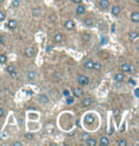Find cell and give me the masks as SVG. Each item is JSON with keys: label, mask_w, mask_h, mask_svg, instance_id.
I'll return each mask as SVG.
<instances>
[{"label": "cell", "mask_w": 139, "mask_h": 146, "mask_svg": "<svg viewBox=\"0 0 139 146\" xmlns=\"http://www.w3.org/2000/svg\"><path fill=\"white\" fill-rule=\"evenodd\" d=\"M78 83L82 86H86L89 84V78L85 75H80V76H78Z\"/></svg>", "instance_id": "1"}, {"label": "cell", "mask_w": 139, "mask_h": 146, "mask_svg": "<svg viewBox=\"0 0 139 146\" xmlns=\"http://www.w3.org/2000/svg\"><path fill=\"white\" fill-rule=\"evenodd\" d=\"M85 121H86V123H88V124L93 123V121H94V117H93V115H92V114L86 115V117H85Z\"/></svg>", "instance_id": "2"}, {"label": "cell", "mask_w": 139, "mask_h": 146, "mask_svg": "<svg viewBox=\"0 0 139 146\" xmlns=\"http://www.w3.org/2000/svg\"><path fill=\"white\" fill-rule=\"evenodd\" d=\"M65 28L69 30H72V29L74 28V23H73V21L72 20H68L67 22L65 23Z\"/></svg>", "instance_id": "3"}, {"label": "cell", "mask_w": 139, "mask_h": 146, "mask_svg": "<svg viewBox=\"0 0 139 146\" xmlns=\"http://www.w3.org/2000/svg\"><path fill=\"white\" fill-rule=\"evenodd\" d=\"M25 54L27 57H31V56L34 55V47H27L25 50Z\"/></svg>", "instance_id": "4"}, {"label": "cell", "mask_w": 139, "mask_h": 146, "mask_svg": "<svg viewBox=\"0 0 139 146\" xmlns=\"http://www.w3.org/2000/svg\"><path fill=\"white\" fill-rule=\"evenodd\" d=\"M73 94H74L75 97H77V98H80L82 95H83V90L79 87H76L73 89Z\"/></svg>", "instance_id": "5"}, {"label": "cell", "mask_w": 139, "mask_h": 146, "mask_svg": "<svg viewBox=\"0 0 139 146\" xmlns=\"http://www.w3.org/2000/svg\"><path fill=\"white\" fill-rule=\"evenodd\" d=\"M38 100L41 103H47V102H49V98H48V96H46L45 94L40 95L39 98H38Z\"/></svg>", "instance_id": "6"}, {"label": "cell", "mask_w": 139, "mask_h": 146, "mask_svg": "<svg viewBox=\"0 0 139 146\" xmlns=\"http://www.w3.org/2000/svg\"><path fill=\"white\" fill-rule=\"evenodd\" d=\"M8 27L10 29H11V30H14L17 27V22L15 20H10L8 22Z\"/></svg>", "instance_id": "7"}, {"label": "cell", "mask_w": 139, "mask_h": 146, "mask_svg": "<svg viewBox=\"0 0 139 146\" xmlns=\"http://www.w3.org/2000/svg\"><path fill=\"white\" fill-rule=\"evenodd\" d=\"M99 5L102 9H107L110 6V2H109V0H100Z\"/></svg>", "instance_id": "8"}, {"label": "cell", "mask_w": 139, "mask_h": 146, "mask_svg": "<svg viewBox=\"0 0 139 146\" xmlns=\"http://www.w3.org/2000/svg\"><path fill=\"white\" fill-rule=\"evenodd\" d=\"M31 14H33V16H34V17H39L40 14H41V9L36 8V9H34V10H33Z\"/></svg>", "instance_id": "9"}, {"label": "cell", "mask_w": 139, "mask_h": 146, "mask_svg": "<svg viewBox=\"0 0 139 146\" xmlns=\"http://www.w3.org/2000/svg\"><path fill=\"white\" fill-rule=\"evenodd\" d=\"M93 61H92V60H88L85 63V67H86L87 69H92L93 68Z\"/></svg>", "instance_id": "10"}, {"label": "cell", "mask_w": 139, "mask_h": 146, "mask_svg": "<svg viewBox=\"0 0 139 146\" xmlns=\"http://www.w3.org/2000/svg\"><path fill=\"white\" fill-rule=\"evenodd\" d=\"M35 78H36V72L34 71V70H31L28 73V79L31 81H34L35 80Z\"/></svg>", "instance_id": "11"}, {"label": "cell", "mask_w": 139, "mask_h": 146, "mask_svg": "<svg viewBox=\"0 0 139 146\" xmlns=\"http://www.w3.org/2000/svg\"><path fill=\"white\" fill-rule=\"evenodd\" d=\"M131 17V20H132L134 23L139 22V13L138 12H132Z\"/></svg>", "instance_id": "12"}, {"label": "cell", "mask_w": 139, "mask_h": 146, "mask_svg": "<svg viewBox=\"0 0 139 146\" xmlns=\"http://www.w3.org/2000/svg\"><path fill=\"white\" fill-rule=\"evenodd\" d=\"M137 37H138V33H137L136 31H132V32H131L130 34H129V39H130L131 41L135 40Z\"/></svg>", "instance_id": "13"}, {"label": "cell", "mask_w": 139, "mask_h": 146, "mask_svg": "<svg viewBox=\"0 0 139 146\" xmlns=\"http://www.w3.org/2000/svg\"><path fill=\"white\" fill-rule=\"evenodd\" d=\"M120 11H121V10H120V7L115 6V7H113L112 10H111V13L116 16V15H118V14L120 13Z\"/></svg>", "instance_id": "14"}, {"label": "cell", "mask_w": 139, "mask_h": 146, "mask_svg": "<svg viewBox=\"0 0 139 146\" xmlns=\"http://www.w3.org/2000/svg\"><path fill=\"white\" fill-rule=\"evenodd\" d=\"M114 79H115V81H116V82H119V83H121V82L124 80V75H123L122 73H118V74H116L115 76H114Z\"/></svg>", "instance_id": "15"}, {"label": "cell", "mask_w": 139, "mask_h": 146, "mask_svg": "<svg viewBox=\"0 0 139 146\" xmlns=\"http://www.w3.org/2000/svg\"><path fill=\"white\" fill-rule=\"evenodd\" d=\"M96 143H97V142H96V141H95L94 138H90L87 140V144L90 146H94V145H96Z\"/></svg>", "instance_id": "16"}, {"label": "cell", "mask_w": 139, "mask_h": 146, "mask_svg": "<svg viewBox=\"0 0 139 146\" xmlns=\"http://www.w3.org/2000/svg\"><path fill=\"white\" fill-rule=\"evenodd\" d=\"M82 103H83L84 106H89L92 103V101H91L90 98H84L83 101H82Z\"/></svg>", "instance_id": "17"}, {"label": "cell", "mask_w": 139, "mask_h": 146, "mask_svg": "<svg viewBox=\"0 0 139 146\" xmlns=\"http://www.w3.org/2000/svg\"><path fill=\"white\" fill-rule=\"evenodd\" d=\"M76 12H77V14H83L85 12V7L82 5L78 6L77 9H76Z\"/></svg>", "instance_id": "18"}, {"label": "cell", "mask_w": 139, "mask_h": 146, "mask_svg": "<svg viewBox=\"0 0 139 146\" xmlns=\"http://www.w3.org/2000/svg\"><path fill=\"white\" fill-rule=\"evenodd\" d=\"M54 42H56V43H60V42L63 40V37H62V35L60 34V33H57V34H55V36H54Z\"/></svg>", "instance_id": "19"}, {"label": "cell", "mask_w": 139, "mask_h": 146, "mask_svg": "<svg viewBox=\"0 0 139 146\" xmlns=\"http://www.w3.org/2000/svg\"><path fill=\"white\" fill-rule=\"evenodd\" d=\"M109 143H110V141H109L108 138H106V137L101 138V140H100V144H101V145H108Z\"/></svg>", "instance_id": "20"}, {"label": "cell", "mask_w": 139, "mask_h": 146, "mask_svg": "<svg viewBox=\"0 0 139 146\" xmlns=\"http://www.w3.org/2000/svg\"><path fill=\"white\" fill-rule=\"evenodd\" d=\"M7 61V56L5 54H0V64H5Z\"/></svg>", "instance_id": "21"}, {"label": "cell", "mask_w": 139, "mask_h": 146, "mask_svg": "<svg viewBox=\"0 0 139 146\" xmlns=\"http://www.w3.org/2000/svg\"><path fill=\"white\" fill-rule=\"evenodd\" d=\"M7 70H8L9 73H11V72H14L16 69H15V67H14V66H12V65H10V66L7 67Z\"/></svg>", "instance_id": "22"}, {"label": "cell", "mask_w": 139, "mask_h": 146, "mask_svg": "<svg viewBox=\"0 0 139 146\" xmlns=\"http://www.w3.org/2000/svg\"><path fill=\"white\" fill-rule=\"evenodd\" d=\"M121 67H122V69H123V70H124L125 72L130 71V66H129L128 64H123Z\"/></svg>", "instance_id": "23"}, {"label": "cell", "mask_w": 139, "mask_h": 146, "mask_svg": "<svg viewBox=\"0 0 139 146\" xmlns=\"http://www.w3.org/2000/svg\"><path fill=\"white\" fill-rule=\"evenodd\" d=\"M100 68H101L100 63H98V62H95V63H93V69H95V70H99Z\"/></svg>", "instance_id": "24"}, {"label": "cell", "mask_w": 139, "mask_h": 146, "mask_svg": "<svg viewBox=\"0 0 139 146\" xmlns=\"http://www.w3.org/2000/svg\"><path fill=\"white\" fill-rule=\"evenodd\" d=\"M66 101H67V105H72V103H73V102H74V100H73V98H72V97H70V96H68L67 97V100H66Z\"/></svg>", "instance_id": "25"}, {"label": "cell", "mask_w": 139, "mask_h": 146, "mask_svg": "<svg viewBox=\"0 0 139 146\" xmlns=\"http://www.w3.org/2000/svg\"><path fill=\"white\" fill-rule=\"evenodd\" d=\"M118 145L119 146H126L127 145V141H126V140L121 138V140L119 141V142H118Z\"/></svg>", "instance_id": "26"}, {"label": "cell", "mask_w": 139, "mask_h": 146, "mask_svg": "<svg viewBox=\"0 0 139 146\" xmlns=\"http://www.w3.org/2000/svg\"><path fill=\"white\" fill-rule=\"evenodd\" d=\"M85 25L86 26H92V20L91 18H87L85 20Z\"/></svg>", "instance_id": "27"}, {"label": "cell", "mask_w": 139, "mask_h": 146, "mask_svg": "<svg viewBox=\"0 0 139 146\" xmlns=\"http://www.w3.org/2000/svg\"><path fill=\"white\" fill-rule=\"evenodd\" d=\"M11 5L14 6V7H15V8L18 7L19 6V0H12L11 1Z\"/></svg>", "instance_id": "28"}, {"label": "cell", "mask_w": 139, "mask_h": 146, "mask_svg": "<svg viewBox=\"0 0 139 146\" xmlns=\"http://www.w3.org/2000/svg\"><path fill=\"white\" fill-rule=\"evenodd\" d=\"M90 35L89 34H83V40L84 41H90Z\"/></svg>", "instance_id": "29"}, {"label": "cell", "mask_w": 139, "mask_h": 146, "mask_svg": "<svg viewBox=\"0 0 139 146\" xmlns=\"http://www.w3.org/2000/svg\"><path fill=\"white\" fill-rule=\"evenodd\" d=\"M82 138H83L84 141H87V140H88V138H90L91 137H90V134L86 133V134H83V137H82Z\"/></svg>", "instance_id": "30"}, {"label": "cell", "mask_w": 139, "mask_h": 146, "mask_svg": "<svg viewBox=\"0 0 139 146\" xmlns=\"http://www.w3.org/2000/svg\"><path fill=\"white\" fill-rule=\"evenodd\" d=\"M4 19H5V13H3V12L0 11V22L4 21Z\"/></svg>", "instance_id": "31"}, {"label": "cell", "mask_w": 139, "mask_h": 146, "mask_svg": "<svg viewBox=\"0 0 139 146\" xmlns=\"http://www.w3.org/2000/svg\"><path fill=\"white\" fill-rule=\"evenodd\" d=\"M25 138H27V140H29V141H31V140H33V135H31V134H26Z\"/></svg>", "instance_id": "32"}, {"label": "cell", "mask_w": 139, "mask_h": 146, "mask_svg": "<svg viewBox=\"0 0 139 146\" xmlns=\"http://www.w3.org/2000/svg\"><path fill=\"white\" fill-rule=\"evenodd\" d=\"M63 95H64V96H66V97L70 96V91L67 90V89H65V90L63 91Z\"/></svg>", "instance_id": "33"}, {"label": "cell", "mask_w": 139, "mask_h": 146, "mask_svg": "<svg viewBox=\"0 0 139 146\" xmlns=\"http://www.w3.org/2000/svg\"><path fill=\"white\" fill-rule=\"evenodd\" d=\"M12 144H14V146H21V145H22V143H21L20 141H14Z\"/></svg>", "instance_id": "34"}, {"label": "cell", "mask_w": 139, "mask_h": 146, "mask_svg": "<svg viewBox=\"0 0 139 146\" xmlns=\"http://www.w3.org/2000/svg\"><path fill=\"white\" fill-rule=\"evenodd\" d=\"M138 92H139V89H138V88H136V89L134 90V95H135V97H136V98H138V97H139Z\"/></svg>", "instance_id": "35"}, {"label": "cell", "mask_w": 139, "mask_h": 146, "mask_svg": "<svg viewBox=\"0 0 139 146\" xmlns=\"http://www.w3.org/2000/svg\"><path fill=\"white\" fill-rule=\"evenodd\" d=\"M134 69H135V67H134V65H131V66H130V71H132V72H134V71H135V70H134Z\"/></svg>", "instance_id": "36"}, {"label": "cell", "mask_w": 139, "mask_h": 146, "mask_svg": "<svg viewBox=\"0 0 139 146\" xmlns=\"http://www.w3.org/2000/svg\"><path fill=\"white\" fill-rule=\"evenodd\" d=\"M119 110H118V109H114L113 110V114L114 115H115V116H117V115H119Z\"/></svg>", "instance_id": "37"}, {"label": "cell", "mask_w": 139, "mask_h": 146, "mask_svg": "<svg viewBox=\"0 0 139 146\" xmlns=\"http://www.w3.org/2000/svg\"><path fill=\"white\" fill-rule=\"evenodd\" d=\"M3 116H4V110H3L2 108H0V118Z\"/></svg>", "instance_id": "38"}, {"label": "cell", "mask_w": 139, "mask_h": 146, "mask_svg": "<svg viewBox=\"0 0 139 146\" xmlns=\"http://www.w3.org/2000/svg\"><path fill=\"white\" fill-rule=\"evenodd\" d=\"M129 82H130L131 84H132L134 86H135V85H136V83H135V82H134V81L132 80V79H130V80H129Z\"/></svg>", "instance_id": "39"}, {"label": "cell", "mask_w": 139, "mask_h": 146, "mask_svg": "<svg viewBox=\"0 0 139 146\" xmlns=\"http://www.w3.org/2000/svg\"><path fill=\"white\" fill-rule=\"evenodd\" d=\"M52 17V18H50V19L53 20V21H54V20H56V16H54V15H53V16H50Z\"/></svg>", "instance_id": "40"}, {"label": "cell", "mask_w": 139, "mask_h": 146, "mask_svg": "<svg viewBox=\"0 0 139 146\" xmlns=\"http://www.w3.org/2000/svg\"><path fill=\"white\" fill-rule=\"evenodd\" d=\"M0 43H4V37H0Z\"/></svg>", "instance_id": "41"}, {"label": "cell", "mask_w": 139, "mask_h": 146, "mask_svg": "<svg viewBox=\"0 0 139 146\" xmlns=\"http://www.w3.org/2000/svg\"><path fill=\"white\" fill-rule=\"evenodd\" d=\"M72 1H73L74 3H80L82 0H72Z\"/></svg>", "instance_id": "42"}, {"label": "cell", "mask_w": 139, "mask_h": 146, "mask_svg": "<svg viewBox=\"0 0 139 146\" xmlns=\"http://www.w3.org/2000/svg\"><path fill=\"white\" fill-rule=\"evenodd\" d=\"M105 43H107V38H104L103 39V42H102V44H105Z\"/></svg>", "instance_id": "43"}, {"label": "cell", "mask_w": 139, "mask_h": 146, "mask_svg": "<svg viewBox=\"0 0 139 146\" xmlns=\"http://www.w3.org/2000/svg\"><path fill=\"white\" fill-rule=\"evenodd\" d=\"M135 2H136V3H139V0H135Z\"/></svg>", "instance_id": "44"}, {"label": "cell", "mask_w": 139, "mask_h": 146, "mask_svg": "<svg viewBox=\"0 0 139 146\" xmlns=\"http://www.w3.org/2000/svg\"><path fill=\"white\" fill-rule=\"evenodd\" d=\"M1 2H3V0H0V3H1Z\"/></svg>", "instance_id": "45"}]
</instances>
